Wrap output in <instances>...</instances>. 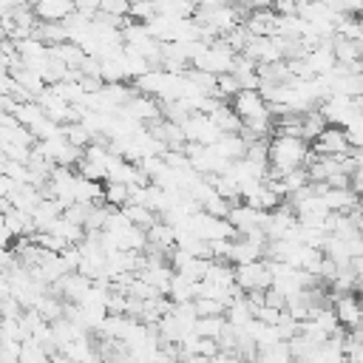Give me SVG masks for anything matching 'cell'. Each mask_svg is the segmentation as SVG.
<instances>
[{"instance_id":"5","label":"cell","mask_w":363,"mask_h":363,"mask_svg":"<svg viewBox=\"0 0 363 363\" xmlns=\"http://www.w3.org/2000/svg\"><path fill=\"white\" fill-rule=\"evenodd\" d=\"M31 11L40 23H60L74 11V0H34Z\"/></svg>"},{"instance_id":"7","label":"cell","mask_w":363,"mask_h":363,"mask_svg":"<svg viewBox=\"0 0 363 363\" xmlns=\"http://www.w3.org/2000/svg\"><path fill=\"white\" fill-rule=\"evenodd\" d=\"M11 187H14V179H9L6 173H0V199H3V196H9V193H11Z\"/></svg>"},{"instance_id":"6","label":"cell","mask_w":363,"mask_h":363,"mask_svg":"<svg viewBox=\"0 0 363 363\" xmlns=\"http://www.w3.org/2000/svg\"><path fill=\"white\" fill-rule=\"evenodd\" d=\"M99 11L113 14V17H125L130 11V0H99Z\"/></svg>"},{"instance_id":"4","label":"cell","mask_w":363,"mask_h":363,"mask_svg":"<svg viewBox=\"0 0 363 363\" xmlns=\"http://www.w3.org/2000/svg\"><path fill=\"white\" fill-rule=\"evenodd\" d=\"M312 147V153H318V156H340V153H346L352 145L346 142V133H343V128L340 125H329L326 122V128L309 142Z\"/></svg>"},{"instance_id":"1","label":"cell","mask_w":363,"mask_h":363,"mask_svg":"<svg viewBox=\"0 0 363 363\" xmlns=\"http://www.w3.org/2000/svg\"><path fill=\"white\" fill-rule=\"evenodd\" d=\"M309 156V142L301 133H275L267 139V176H281L292 167H301Z\"/></svg>"},{"instance_id":"2","label":"cell","mask_w":363,"mask_h":363,"mask_svg":"<svg viewBox=\"0 0 363 363\" xmlns=\"http://www.w3.org/2000/svg\"><path fill=\"white\" fill-rule=\"evenodd\" d=\"M233 281L241 292H250V289H267L272 284V272L267 267L264 258H255V261H244V264H233Z\"/></svg>"},{"instance_id":"3","label":"cell","mask_w":363,"mask_h":363,"mask_svg":"<svg viewBox=\"0 0 363 363\" xmlns=\"http://www.w3.org/2000/svg\"><path fill=\"white\" fill-rule=\"evenodd\" d=\"M182 133H184V142H199V145H210L221 136V130L216 128V122L207 116V113H190L184 122H182Z\"/></svg>"}]
</instances>
